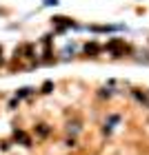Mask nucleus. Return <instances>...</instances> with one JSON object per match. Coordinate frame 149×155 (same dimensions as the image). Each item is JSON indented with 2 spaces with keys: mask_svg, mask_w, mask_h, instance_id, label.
<instances>
[{
  "mask_svg": "<svg viewBox=\"0 0 149 155\" xmlns=\"http://www.w3.org/2000/svg\"><path fill=\"white\" fill-rule=\"evenodd\" d=\"M107 49H109L113 55H120V53L127 51V45H125L123 40H111V42H107Z\"/></svg>",
  "mask_w": 149,
  "mask_h": 155,
  "instance_id": "1",
  "label": "nucleus"
},
{
  "mask_svg": "<svg viewBox=\"0 0 149 155\" xmlns=\"http://www.w3.org/2000/svg\"><path fill=\"white\" fill-rule=\"evenodd\" d=\"M54 22H56V29H58V31L71 27V20H67V18H54Z\"/></svg>",
  "mask_w": 149,
  "mask_h": 155,
  "instance_id": "2",
  "label": "nucleus"
},
{
  "mask_svg": "<svg viewBox=\"0 0 149 155\" xmlns=\"http://www.w3.org/2000/svg\"><path fill=\"white\" fill-rule=\"evenodd\" d=\"M85 51H87V53H96L98 47H96V45H87V47H85Z\"/></svg>",
  "mask_w": 149,
  "mask_h": 155,
  "instance_id": "3",
  "label": "nucleus"
},
{
  "mask_svg": "<svg viewBox=\"0 0 149 155\" xmlns=\"http://www.w3.org/2000/svg\"><path fill=\"white\" fill-rule=\"evenodd\" d=\"M42 91H45V93H49V91H51V82H45V87H42Z\"/></svg>",
  "mask_w": 149,
  "mask_h": 155,
  "instance_id": "4",
  "label": "nucleus"
}]
</instances>
